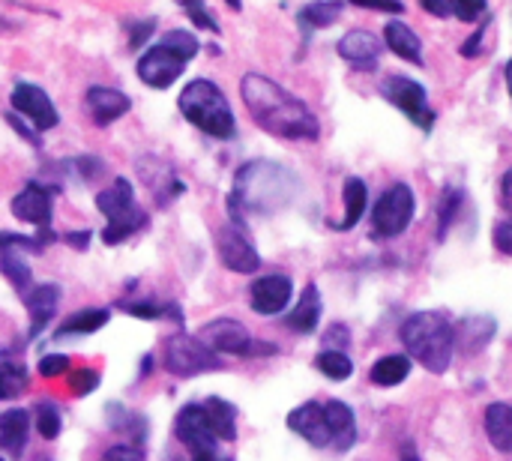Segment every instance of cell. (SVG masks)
<instances>
[{"instance_id": "cell-1", "label": "cell", "mask_w": 512, "mask_h": 461, "mask_svg": "<svg viewBox=\"0 0 512 461\" xmlns=\"http://www.w3.org/2000/svg\"><path fill=\"white\" fill-rule=\"evenodd\" d=\"M240 93L249 114L264 132L288 141H315L321 135L318 117L309 111V105L294 93H288L285 87H279L276 81L249 72L240 81Z\"/></svg>"}, {"instance_id": "cell-2", "label": "cell", "mask_w": 512, "mask_h": 461, "mask_svg": "<svg viewBox=\"0 0 512 461\" xmlns=\"http://www.w3.org/2000/svg\"><path fill=\"white\" fill-rule=\"evenodd\" d=\"M297 177L276 165V162H246L237 177H234V189H231V213L234 222L243 216H273L279 210H285L291 204V198L297 195Z\"/></svg>"}, {"instance_id": "cell-3", "label": "cell", "mask_w": 512, "mask_h": 461, "mask_svg": "<svg viewBox=\"0 0 512 461\" xmlns=\"http://www.w3.org/2000/svg\"><path fill=\"white\" fill-rule=\"evenodd\" d=\"M402 345L423 369L444 375L456 351V330L441 312H417L402 324Z\"/></svg>"}, {"instance_id": "cell-4", "label": "cell", "mask_w": 512, "mask_h": 461, "mask_svg": "<svg viewBox=\"0 0 512 461\" xmlns=\"http://www.w3.org/2000/svg\"><path fill=\"white\" fill-rule=\"evenodd\" d=\"M177 108H180V114H183L192 126H198V129H201L204 135H210V138L228 141V138H234V132H237V126H234V111H231L225 93H222L213 81H207V78H198V81L186 84L183 93H180V99H177Z\"/></svg>"}, {"instance_id": "cell-5", "label": "cell", "mask_w": 512, "mask_h": 461, "mask_svg": "<svg viewBox=\"0 0 512 461\" xmlns=\"http://www.w3.org/2000/svg\"><path fill=\"white\" fill-rule=\"evenodd\" d=\"M198 48L201 45L189 30H171L162 36L159 45L144 51V57L138 60V78L153 90H165L183 75L186 63L198 54Z\"/></svg>"}, {"instance_id": "cell-6", "label": "cell", "mask_w": 512, "mask_h": 461, "mask_svg": "<svg viewBox=\"0 0 512 461\" xmlns=\"http://www.w3.org/2000/svg\"><path fill=\"white\" fill-rule=\"evenodd\" d=\"M198 339L204 342V348H210L216 357L228 354V357H264V354H276V345L258 342L240 321L234 318H216L210 324H204L198 330Z\"/></svg>"}, {"instance_id": "cell-7", "label": "cell", "mask_w": 512, "mask_h": 461, "mask_svg": "<svg viewBox=\"0 0 512 461\" xmlns=\"http://www.w3.org/2000/svg\"><path fill=\"white\" fill-rule=\"evenodd\" d=\"M162 363L174 378H195V375L222 369L219 357L210 348H204V342L198 336H189V333H177L165 342Z\"/></svg>"}, {"instance_id": "cell-8", "label": "cell", "mask_w": 512, "mask_h": 461, "mask_svg": "<svg viewBox=\"0 0 512 461\" xmlns=\"http://www.w3.org/2000/svg\"><path fill=\"white\" fill-rule=\"evenodd\" d=\"M414 219V192L405 183L390 186L372 207V234L381 240L399 237Z\"/></svg>"}, {"instance_id": "cell-9", "label": "cell", "mask_w": 512, "mask_h": 461, "mask_svg": "<svg viewBox=\"0 0 512 461\" xmlns=\"http://www.w3.org/2000/svg\"><path fill=\"white\" fill-rule=\"evenodd\" d=\"M381 93L387 96L390 105L402 108L411 117V123H417L426 132L432 129L435 111L429 108V96H426V87L423 84H417V81H411L405 75H390V78H384Z\"/></svg>"}, {"instance_id": "cell-10", "label": "cell", "mask_w": 512, "mask_h": 461, "mask_svg": "<svg viewBox=\"0 0 512 461\" xmlns=\"http://www.w3.org/2000/svg\"><path fill=\"white\" fill-rule=\"evenodd\" d=\"M216 249H219L222 264H225L231 273L249 276V273H255V270L261 267V255H258L255 243L249 240V234H246V228H243L240 222H228V225L219 228V234H216Z\"/></svg>"}, {"instance_id": "cell-11", "label": "cell", "mask_w": 512, "mask_h": 461, "mask_svg": "<svg viewBox=\"0 0 512 461\" xmlns=\"http://www.w3.org/2000/svg\"><path fill=\"white\" fill-rule=\"evenodd\" d=\"M9 102H12V111L27 117V123L39 132H48L60 123V114L51 102V96L36 87V84H27V81H18L9 93Z\"/></svg>"}, {"instance_id": "cell-12", "label": "cell", "mask_w": 512, "mask_h": 461, "mask_svg": "<svg viewBox=\"0 0 512 461\" xmlns=\"http://www.w3.org/2000/svg\"><path fill=\"white\" fill-rule=\"evenodd\" d=\"M174 438L192 453V456H204V453H216L219 441L210 429V420L204 414V405H186L180 408V414L174 417Z\"/></svg>"}, {"instance_id": "cell-13", "label": "cell", "mask_w": 512, "mask_h": 461, "mask_svg": "<svg viewBox=\"0 0 512 461\" xmlns=\"http://www.w3.org/2000/svg\"><path fill=\"white\" fill-rule=\"evenodd\" d=\"M51 210H54V192L36 180H30L15 198H12V216L18 222H27L39 231H48L51 225Z\"/></svg>"}, {"instance_id": "cell-14", "label": "cell", "mask_w": 512, "mask_h": 461, "mask_svg": "<svg viewBox=\"0 0 512 461\" xmlns=\"http://www.w3.org/2000/svg\"><path fill=\"white\" fill-rule=\"evenodd\" d=\"M288 429L297 432L303 441H309V444L318 447V450L333 447V432H330L324 405H318V402H306V405L294 408V411L288 414Z\"/></svg>"}, {"instance_id": "cell-15", "label": "cell", "mask_w": 512, "mask_h": 461, "mask_svg": "<svg viewBox=\"0 0 512 461\" xmlns=\"http://www.w3.org/2000/svg\"><path fill=\"white\" fill-rule=\"evenodd\" d=\"M291 294H294V282L282 273H273V276H264L252 285L249 303L258 315H279L288 306Z\"/></svg>"}, {"instance_id": "cell-16", "label": "cell", "mask_w": 512, "mask_h": 461, "mask_svg": "<svg viewBox=\"0 0 512 461\" xmlns=\"http://www.w3.org/2000/svg\"><path fill=\"white\" fill-rule=\"evenodd\" d=\"M21 300H24V306H27V312H30V330H27V339L33 342V339L48 327V321H51V318H54V312H57V303H60V285H54V282L33 285Z\"/></svg>"}, {"instance_id": "cell-17", "label": "cell", "mask_w": 512, "mask_h": 461, "mask_svg": "<svg viewBox=\"0 0 512 461\" xmlns=\"http://www.w3.org/2000/svg\"><path fill=\"white\" fill-rule=\"evenodd\" d=\"M84 102H87V111H90L96 126H108L132 108V99L114 87H90Z\"/></svg>"}, {"instance_id": "cell-18", "label": "cell", "mask_w": 512, "mask_h": 461, "mask_svg": "<svg viewBox=\"0 0 512 461\" xmlns=\"http://www.w3.org/2000/svg\"><path fill=\"white\" fill-rule=\"evenodd\" d=\"M96 207L102 210L105 222L132 213V210L138 207V204H135V189H132V183H129L126 177H117L108 189H102V192L96 195Z\"/></svg>"}, {"instance_id": "cell-19", "label": "cell", "mask_w": 512, "mask_h": 461, "mask_svg": "<svg viewBox=\"0 0 512 461\" xmlns=\"http://www.w3.org/2000/svg\"><path fill=\"white\" fill-rule=\"evenodd\" d=\"M30 435V417L24 408H12L0 414V450L9 456H21Z\"/></svg>"}, {"instance_id": "cell-20", "label": "cell", "mask_w": 512, "mask_h": 461, "mask_svg": "<svg viewBox=\"0 0 512 461\" xmlns=\"http://www.w3.org/2000/svg\"><path fill=\"white\" fill-rule=\"evenodd\" d=\"M0 276L18 291V297H24L33 288V270L21 246H0Z\"/></svg>"}, {"instance_id": "cell-21", "label": "cell", "mask_w": 512, "mask_h": 461, "mask_svg": "<svg viewBox=\"0 0 512 461\" xmlns=\"http://www.w3.org/2000/svg\"><path fill=\"white\" fill-rule=\"evenodd\" d=\"M339 54H342L348 63L366 66V63H375V60H378L381 42H378V36L369 33V30H348V33L339 39Z\"/></svg>"}, {"instance_id": "cell-22", "label": "cell", "mask_w": 512, "mask_h": 461, "mask_svg": "<svg viewBox=\"0 0 512 461\" xmlns=\"http://www.w3.org/2000/svg\"><path fill=\"white\" fill-rule=\"evenodd\" d=\"M324 414L333 432V447L336 450H348L357 441V420L354 411L345 402H324Z\"/></svg>"}, {"instance_id": "cell-23", "label": "cell", "mask_w": 512, "mask_h": 461, "mask_svg": "<svg viewBox=\"0 0 512 461\" xmlns=\"http://www.w3.org/2000/svg\"><path fill=\"white\" fill-rule=\"evenodd\" d=\"M384 39H387V48L396 51L402 60H408V63H423V42H420V36H417L408 24L390 21V24L384 27Z\"/></svg>"}, {"instance_id": "cell-24", "label": "cell", "mask_w": 512, "mask_h": 461, "mask_svg": "<svg viewBox=\"0 0 512 461\" xmlns=\"http://www.w3.org/2000/svg\"><path fill=\"white\" fill-rule=\"evenodd\" d=\"M204 414H207V420H210V429H213L216 441L231 444V441L237 438V408H234L231 402H225V399H219V396H210V399L204 402Z\"/></svg>"}, {"instance_id": "cell-25", "label": "cell", "mask_w": 512, "mask_h": 461, "mask_svg": "<svg viewBox=\"0 0 512 461\" xmlns=\"http://www.w3.org/2000/svg\"><path fill=\"white\" fill-rule=\"evenodd\" d=\"M321 309H324V306H321L318 288H315V285H306L300 303L294 306V312H288L285 324H288L291 330H297V333H312V330L318 327V321H321Z\"/></svg>"}, {"instance_id": "cell-26", "label": "cell", "mask_w": 512, "mask_h": 461, "mask_svg": "<svg viewBox=\"0 0 512 461\" xmlns=\"http://www.w3.org/2000/svg\"><path fill=\"white\" fill-rule=\"evenodd\" d=\"M111 321V312L108 309H81L75 315H69L57 330H54V339H72V336H90L96 330H102L105 324Z\"/></svg>"}, {"instance_id": "cell-27", "label": "cell", "mask_w": 512, "mask_h": 461, "mask_svg": "<svg viewBox=\"0 0 512 461\" xmlns=\"http://www.w3.org/2000/svg\"><path fill=\"white\" fill-rule=\"evenodd\" d=\"M27 366L12 357L9 351H0V402H12L27 390Z\"/></svg>"}, {"instance_id": "cell-28", "label": "cell", "mask_w": 512, "mask_h": 461, "mask_svg": "<svg viewBox=\"0 0 512 461\" xmlns=\"http://www.w3.org/2000/svg\"><path fill=\"white\" fill-rule=\"evenodd\" d=\"M486 435L495 450L512 453V408L504 402H495L486 408Z\"/></svg>"}, {"instance_id": "cell-29", "label": "cell", "mask_w": 512, "mask_h": 461, "mask_svg": "<svg viewBox=\"0 0 512 461\" xmlns=\"http://www.w3.org/2000/svg\"><path fill=\"white\" fill-rule=\"evenodd\" d=\"M150 225V219H147V213L141 210V207H135L132 213H126V216H120V219H111V222H105V228H102V243L105 246H117V243H123V240H129L132 234H138V231H144Z\"/></svg>"}, {"instance_id": "cell-30", "label": "cell", "mask_w": 512, "mask_h": 461, "mask_svg": "<svg viewBox=\"0 0 512 461\" xmlns=\"http://www.w3.org/2000/svg\"><path fill=\"white\" fill-rule=\"evenodd\" d=\"M366 204H369V192H366V183L360 177H348L345 180V219L336 225L339 231H351L363 213H366Z\"/></svg>"}, {"instance_id": "cell-31", "label": "cell", "mask_w": 512, "mask_h": 461, "mask_svg": "<svg viewBox=\"0 0 512 461\" xmlns=\"http://www.w3.org/2000/svg\"><path fill=\"white\" fill-rule=\"evenodd\" d=\"M492 336H495V321L486 318V315H474V318L462 321V330L456 333V342L462 339V348L468 354H474V351L486 348L492 342Z\"/></svg>"}, {"instance_id": "cell-32", "label": "cell", "mask_w": 512, "mask_h": 461, "mask_svg": "<svg viewBox=\"0 0 512 461\" xmlns=\"http://www.w3.org/2000/svg\"><path fill=\"white\" fill-rule=\"evenodd\" d=\"M120 309L132 318L144 321H174L183 324V312L177 303H153V300H135V303H120Z\"/></svg>"}, {"instance_id": "cell-33", "label": "cell", "mask_w": 512, "mask_h": 461, "mask_svg": "<svg viewBox=\"0 0 512 461\" xmlns=\"http://www.w3.org/2000/svg\"><path fill=\"white\" fill-rule=\"evenodd\" d=\"M408 375H411V360L402 357V354L381 357V360L372 366V372H369L372 384H378V387H396V384H402Z\"/></svg>"}, {"instance_id": "cell-34", "label": "cell", "mask_w": 512, "mask_h": 461, "mask_svg": "<svg viewBox=\"0 0 512 461\" xmlns=\"http://www.w3.org/2000/svg\"><path fill=\"white\" fill-rule=\"evenodd\" d=\"M108 426L114 432H126L129 444H135V447H141L147 441V420L132 414V411H126L123 405H108Z\"/></svg>"}, {"instance_id": "cell-35", "label": "cell", "mask_w": 512, "mask_h": 461, "mask_svg": "<svg viewBox=\"0 0 512 461\" xmlns=\"http://www.w3.org/2000/svg\"><path fill=\"white\" fill-rule=\"evenodd\" d=\"M342 3H309L300 9V24L306 30H318V27H330L339 15H342Z\"/></svg>"}, {"instance_id": "cell-36", "label": "cell", "mask_w": 512, "mask_h": 461, "mask_svg": "<svg viewBox=\"0 0 512 461\" xmlns=\"http://www.w3.org/2000/svg\"><path fill=\"white\" fill-rule=\"evenodd\" d=\"M315 366H318V372H324L333 381H348L354 375V363L348 360L345 351L342 354L339 351H321L318 360H315Z\"/></svg>"}, {"instance_id": "cell-37", "label": "cell", "mask_w": 512, "mask_h": 461, "mask_svg": "<svg viewBox=\"0 0 512 461\" xmlns=\"http://www.w3.org/2000/svg\"><path fill=\"white\" fill-rule=\"evenodd\" d=\"M462 201H465L462 189H456V186L444 189V195H441V207H438V237H441V240L447 237V231H450V225H453L456 213L462 210Z\"/></svg>"}, {"instance_id": "cell-38", "label": "cell", "mask_w": 512, "mask_h": 461, "mask_svg": "<svg viewBox=\"0 0 512 461\" xmlns=\"http://www.w3.org/2000/svg\"><path fill=\"white\" fill-rule=\"evenodd\" d=\"M60 426H63V420H60L57 405L39 402V405H36V432H39L45 441H54V438L60 435Z\"/></svg>"}, {"instance_id": "cell-39", "label": "cell", "mask_w": 512, "mask_h": 461, "mask_svg": "<svg viewBox=\"0 0 512 461\" xmlns=\"http://www.w3.org/2000/svg\"><path fill=\"white\" fill-rule=\"evenodd\" d=\"M99 387V375L93 369H72L69 372V393L72 396H90Z\"/></svg>"}, {"instance_id": "cell-40", "label": "cell", "mask_w": 512, "mask_h": 461, "mask_svg": "<svg viewBox=\"0 0 512 461\" xmlns=\"http://www.w3.org/2000/svg\"><path fill=\"white\" fill-rule=\"evenodd\" d=\"M69 357H63V354H48V357H42L39 360V375L42 378H60V375H66L69 372Z\"/></svg>"}, {"instance_id": "cell-41", "label": "cell", "mask_w": 512, "mask_h": 461, "mask_svg": "<svg viewBox=\"0 0 512 461\" xmlns=\"http://www.w3.org/2000/svg\"><path fill=\"white\" fill-rule=\"evenodd\" d=\"M102 461H144V447H135V444H117V447L105 450Z\"/></svg>"}, {"instance_id": "cell-42", "label": "cell", "mask_w": 512, "mask_h": 461, "mask_svg": "<svg viewBox=\"0 0 512 461\" xmlns=\"http://www.w3.org/2000/svg\"><path fill=\"white\" fill-rule=\"evenodd\" d=\"M183 9H186V15H189L198 27H204V30H219L216 18L207 12V6H201V3H186Z\"/></svg>"}, {"instance_id": "cell-43", "label": "cell", "mask_w": 512, "mask_h": 461, "mask_svg": "<svg viewBox=\"0 0 512 461\" xmlns=\"http://www.w3.org/2000/svg\"><path fill=\"white\" fill-rule=\"evenodd\" d=\"M129 30H132V39H129V45L132 48H141V42H147L150 36H153V30H156V21L153 18H147V21H135V24H126Z\"/></svg>"}, {"instance_id": "cell-44", "label": "cell", "mask_w": 512, "mask_h": 461, "mask_svg": "<svg viewBox=\"0 0 512 461\" xmlns=\"http://www.w3.org/2000/svg\"><path fill=\"white\" fill-rule=\"evenodd\" d=\"M483 12H486V3H480V0H477V3H465V0H456V3H453V15L462 18V21H474V18L483 15Z\"/></svg>"}, {"instance_id": "cell-45", "label": "cell", "mask_w": 512, "mask_h": 461, "mask_svg": "<svg viewBox=\"0 0 512 461\" xmlns=\"http://www.w3.org/2000/svg\"><path fill=\"white\" fill-rule=\"evenodd\" d=\"M495 246H498L504 255H512V219L501 222V225L495 228Z\"/></svg>"}, {"instance_id": "cell-46", "label": "cell", "mask_w": 512, "mask_h": 461, "mask_svg": "<svg viewBox=\"0 0 512 461\" xmlns=\"http://www.w3.org/2000/svg\"><path fill=\"white\" fill-rule=\"evenodd\" d=\"M348 339H351V336H348V330H345L342 324L330 327V330H327V345H330L327 351H339V354H342V348L348 345Z\"/></svg>"}, {"instance_id": "cell-47", "label": "cell", "mask_w": 512, "mask_h": 461, "mask_svg": "<svg viewBox=\"0 0 512 461\" xmlns=\"http://www.w3.org/2000/svg\"><path fill=\"white\" fill-rule=\"evenodd\" d=\"M483 36H486V24H480V30H477L471 39H465V45H462V57H477V54L483 51Z\"/></svg>"}, {"instance_id": "cell-48", "label": "cell", "mask_w": 512, "mask_h": 461, "mask_svg": "<svg viewBox=\"0 0 512 461\" xmlns=\"http://www.w3.org/2000/svg\"><path fill=\"white\" fill-rule=\"evenodd\" d=\"M6 120H9V123H12V126L18 129V135H21V138H27V141H30L33 147H42V141H39V135H36L33 129H27V126H24V123H21V120H18L15 114H6Z\"/></svg>"}, {"instance_id": "cell-49", "label": "cell", "mask_w": 512, "mask_h": 461, "mask_svg": "<svg viewBox=\"0 0 512 461\" xmlns=\"http://www.w3.org/2000/svg\"><path fill=\"white\" fill-rule=\"evenodd\" d=\"M501 204H504V210L512 216V168L504 174V180H501Z\"/></svg>"}, {"instance_id": "cell-50", "label": "cell", "mask_w": 512, "mask_h": 461, "mask_svg": "<svg viewBox=\"0 0 512 461\" xmlns=\"http://www.w3.org/2000/svg\"><path fill=\"white\" fill-rule=\"evenodd\" d=\"M90 237H93L90 231H75V234H66V243L75 246L78 252H84V249L90 246Z\"/></svg>"}, {"instance_id": "cell-51", "label": "cell", "mask_w": 512, "mask_h": 461, "mask_svg": "<svg viewBox=\"0 0 512 461\" xmlns=\"http://www.w3.org/2000/svg\"><path fill=\"white\" fill-rule=\"evenodd\" d=\"M423 6H426L432 15H450V12H453V3H432V0H426Z\"/></svg>"}, {"instance_id": "cell-52", "label": "cell", "mask_w": 512, "mask_h": 461, "mask_svg": "<svg viewBox=\"0 0 512 461\" xmlns=\"http://www.w3.org/2000/svg\"><path fill=\"white\" fill-rule=\"evenodd\" d=\"M504 72H507V87H510V96H512V60L507 63V69H504Z\"/></svg>"}, {"instance_id": "cell-53", "label": "cell", "mask_w": 512, "mask_h": 461, "mask_svg": "<svg viewBox=\"0 0 512 461\" xmlns=\"http://www.w3.org/2000/svg\"><path fill=\"white\" fill-rule=\"evenodd\" d=\"M405 461H417V459H414V450H411V444L405 447Z\"/></svg>"}, {"instance_id": "cell-54", "label": "cell", "mask_w": 512, "mask_h": 461, "mask_svg": "<svg viewBox=\"0 0 512 461\" xmlns=\"http://www.w3.org/2000/svg\"><path fill=\"white\" fill-rule=\"evenodd\" d=\"M222 461H234V459H222Z\"/></svg>"}, {"instance_id": "cell-55", "label": "cell", "mask_w": 512, "mask_h": 461, "mask_svg": "<svg viewBox=\"0 0 512 461\" xmlns=\"http://www.w3.org/2000/svg\"><path fill=\"white\" fill-rule=\"evenodd\" d=\"M0 461H3V459H0Z\"/></svg>"}]
</instances>
